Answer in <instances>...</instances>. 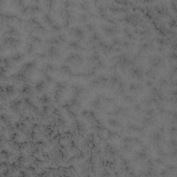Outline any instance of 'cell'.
<instances>
[{
	"instance_id": "cell-1",
	"label": "cell",
	"mask_w": 177,
	"mask_h": 177,
	"mask_svg": "<svg viewBox=\"0 0 177 177\" xmlns=\"http://www.w3.org/2000/svg\"><path fill=\"white\" fill-rule=\"evenodd\" d=\"M32 149L33 148L31 147V146L29 144L26 143V145H24L23 148H22V154H23L24 156L26 158L29 157L33 153Z\"/></svg>"
},
{
	"instance_id": "cell-2",
	"label": "cell",
	"mask_w": 177,
	"mask_h": 177,
	"mask_svg": "<svg viewBox=\"0 0 177 177\" xmlns=\"http://www.w3.org/2000/svg\"><path fill=\"white\" fill-rule=\"evenodd\" d=\"M28 138V136L26 135L25 133L24 132L20 131V133H17L15 137V141L18 143H23L26 140V138Z\"/></svg>"
}]
</instances>
